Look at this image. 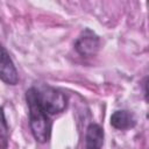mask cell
Here are the masks:
<instances>
[{
	"label": "cell",
	"mask_w": 149,
	"mask_h": 149,
	"mask_svg": "<svg viewBox=\"0 0 149 149\" xmlns=\"http://www.w3.org/2000/svg\"><path fill=\"white\" fill-rule=\"evenodd\" d=\"M26 101L28 105L29 126L34 139L38 143H45L50 140L52 122L50 115L40 104L35 86H31L26 92Z\"/></svg>",
	"instance_id": "obj_1"
},
{
	"label": "cell",
	"mask_w": 149,
	"mask_h": 149,
	"mask_svg": "<svg viewBox=\"0 0 149 149\" xmlns=\"http://www.w3.org/2000/svg\"><path fill=\"white\" fill-rule=\"evenodd\" d=\"M35 88L40 104L50 116L65 111L68 106V97L65 93L49 85H40L35 86Z\"/></svg>",
	"instance_id": "obj_2"
},
{
	"label": "cell",
	"mask_w": 149,
	"mask_h": 149,
	"mask_svg": "<svg viewBox=\"0 0 149 149\" xmlns=\"http://www.w3.org/2000/svg\"><path fill=\"white\" fill-rule=\"evenodd\" d=\"M0 80L7 85H16L19 83V73L15 64L7 51L0 43Z\"/></svg>",
	"instance_id": "obj_3"
},
{
	"label": "cell",
	"mask_w": 149,
	"mask_h": 149,
	"mask_svg": "<svg viewBox=\"0 0 149 149\" xmlns=\"http://www.w3.org/2000/svg\"><path fill=\"white\" fill-rule=\"evenodd\" d=\"M100 48L99 37L90 29L83 31V34L76 40L74 49L81 56H93Z\"/></svg>",
	"instance_id": "obj_4"
},
{
	"label": "cell",
	"mask_w": 149,
	"mask_h": 149,
	"mask_svg": "<svg viewBox=\"0 0 149 149\" xmlns=\"http://www.w3.org/2000/svg\"><path fill=\"white\" fill-rule=\"evenodd\" d=\"M104 129L98 123H90L85 132L84 149H101L104 144Z\"/></svg>",
	"instance_id": "obj_5"
},
{
	"label": "cell",
	"mask_w": 149,
	"mask_h": 149,
	"mask_svg": "<svg viewBox=\"0 0 149 149\" xmlns=\"http://www.w3.org/2000/svg\"><path fill=\"white\" fill-rule=\"evenodd\" d=\"M136 125V119L130 111L119 109L111 115V126L118 130H127Z\"/></svg>",
	"instance_id": "obj_6"
},
{
	"label": "cell",
	"mask_w": 149,
	"mask_h": 149,
	"mask_svg": "<svg viewBox=\"0 0 149 149\" xmlns=\"http://www.w3.org/2000/svg\"><path fill=\"white\" fill-rule=\"evenodd\" d=\"M9 126L5 116L3 107L0 106V149H8Z\"/></svg>",
	"instance_id": "obj_7"
}]
</instances>
